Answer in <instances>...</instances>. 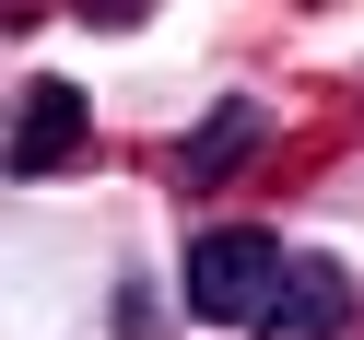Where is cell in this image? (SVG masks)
Returning a JSON list of instances; mask_svg holds the SVG:
<instances>
[{
	"instance_id": "1",
	"label": "cell",
	"mask_w": 364,
	"mask_h": 340,
	"mask_svg": "<svg viewBox=\"0 0 364 340\" xmlns=\"http://www.w3.org/2000/svg\"><path fill=\"white\" fill-rule=\"evenodd\" d=\"M294 282V246L270 235V223H212V235H188V258H176V293H188L200 329H259L270 305H282Z\"/></svg>"
},
{
	"instance_id": "2",
	"label": "cell",
	"mask_w": 364,
	"mask_h": 340,
	"mask_svg": "<svg viewBox=\"0 0 364 340\" xmlns=\"http://www.w3.org/2000/svg\"><path fill=\"white\" fill-rule=\"evenodd\" d=\"M82 141H95V94H82L71 71H36L24 106H12V176H59V165H82Z\"/></svg>"
},
{
	"instance_id": "3",
	"label": "cell",
	"mask_w": 364,
	"mask_h": 340,
	"mask_svg": "<svg viewBox=\"0 0 364 340\" xmlns=\"http://www.w3.org/2000/svg\"><path fill=\"white\" fill-rule=\"evenodd\" d=\"M259 153H270V106L259 94H223L212 118L176 141V188H223V176H247Z\"/></svg>"
},
{
	"instance_id": "4",
	"label": "cell",
	"mask_w": 364,
	"mask_h": 340,
	"mask_svg": "<svg viewBox=\"0 0 364 340\" xmlns=\"http://www.w3.org/2000/svg\"><path fill=\"white\" fill-rule=\"evenodd\" d=\"M364 317V282L341 258H294V282H282V305L259 317V340H341Z\"/></svg>"
}]
</instances>
